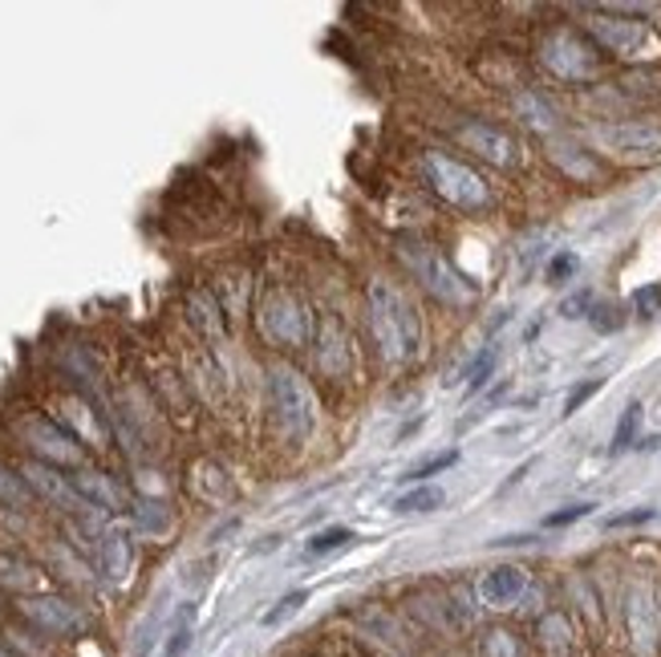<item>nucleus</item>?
<instances>
[{"label": "nucleus", "mask_w": 661, "mask_h": 657, "mask_svg": "<svg viewBox=\"0 0 661 657\" xmlns=\"http://www.w3.org/2000/svg\"><path fill=\"white\" fill-rule=\"evenodd\" d=\"M370 321H374V342L382 358L386 361L414 358L422 325H418V313L410 309V300L398 288L389 285L370 288Z\"/></svg>", "instance_id": "obj_1"}, {"label": "nucleus", "mask_w": 661, "mask_h": 657, "mask_svg": "<svg viewBox=\"0 0 661 657\" xmlns=\"http://www.w3.org/2000/svg\"><path fill=\"white\" fill-rule=\"evenodd\" d=\"M422 179L431 183V191L438 195L443 203L459 207V212H488L491 207V187L488 179L459 163V158L443 155V151H426L422 155Z\"/></svg>", "instance_id": "obj_2"}, {"label": "nucleus", "mask_w": 661, "mask_h": 657, "mask_svg": "<svg viewBox=\"0 0 661 657\" xmlns=\"http://www.w3.org/2000/svg\"><path fill=\"white\" fill-rule=\"evenodd\" d=\"M398 256H402V264L410 268V276H414L418 285L426 288L434 300H443V304H450V309H462V304H471L474 300L471 280L450 268V264L443 260V252H434L431 243L406 240V243H398Z\"/></svg>", "instance_id": "obj_3"}, {"label": "nucleus", "mask_w": 661, "mask_h": 657, "mask_svg": "<svg viewBox=\"0 0 661 657\" xmlns=\"http://www.w3.org/2000/svg\"><path fill=\"white\" fill-rule=\"evenodd\" d=\"M268 402H273V418L276 427L285 430L288 439H309L316 422L313 410V390L292 366H273L268 370Z\"/></svg>", "instance_id": "obj_4"}, {"label": "nucleus", "mask_w": 661, "mask_h": 657, "mask_svg": "<svg viewBox=\"0 0 661 657\" xmlns=\"http://www.w3.org/2000/svg\"><path fill=\"white\" fill-rule=\"evenodd\" d=\"M540 61L548 65V73H552V77H561V82H568V86L597 77V73H601V65H604L601 45L589 41L585 33H576V29L548 33L544 45H540Z\"/></svg>", "instance_id": "obj_5"}, {"label": "nucleus", "mask_w": 661, "mask_h": 657, "mask_svg": "<svg viewBox=\"0 0 661 657\" xmlns=\"http://www.w3.org/2000/svg\"><path fill=\"white\" fill-rule=\"evenodd\" d=\"M21 617L37 625L41 633H53V637H73L86 629V613L65 597H53V593H37V597H21Z\"/></svg>", "instance_id": "obj_6"}, {"label": "nucleus", "mask_w": 661, "mask_h": 657, "mask_svg": "<svg viewBox=\"0 0 661 657\" xmlns=\"http://www.w3.org/2000/svg\"><path fill=\"white\" fill-rule=\"evenodd\" d=\"M601 146L629 163H653L661 158V127L658 122H617V127H597Z\"/></svg>", "instance_id": "obj_7"}, {"label": "nucleus", "mask_w": 661, "mask_h": 657, "mask_svg": "<svg viewBox=\"0 0 661 657\" xmlns=\"http://www.w3.org/2000/svg\"><path fill=\"white\" fill-rule=\"evenodd\" d=\"M260 329L276 345H301L309 337V313L288 292H273L260 309Z\"/></svg>", "instance_id": "obj_8"}, {"label": "nucleus", "mask_w": 661, "mask_h": 657, "mask_svg": "<svg viewBox=\"0 0 661 657\" xmlns=\"http://www.w3.org/2000/svg\"><path fill=\"white\" fill-rule=\"evenodd\" d=\"M21 430H25V443L33 446L37 463H49V467H77V463H82V446H77V439H70V434L61 427H53V422L29 418Z\"/></svg>", "instance_id": "obj_9"}, {"label": "nucleus", "mask_w": 661, "mask_h": 657, "mask_svg": "<svg viewBox=\"0 0 661 657\" xmlns=\"http://www.w3.org/2000/svg\"><path fill=\"white\" fill-rule=\"evenodd\" d=\"M625 625H629V642L637 649V657H653L661 645V613L649 588H633L625 600Z\"/></svg>", "instance_id": "obj_10"}, {"label": "nucleus", "mask_w": 661, "mask_h": 657, "mask_svg": "<svg viewBox=\"0 0 661 657\" xmlns=\"http://www.w3.org/2000/svg\"><path fill=\"white\" fill-rule=\"evenodd\" d=\"M589 29L601 49H613L621 58H637V53H646V49L658 45L649 25H641V21H621V16L613 21V16H604V21H592Z\"/></svg>", "instance_id": "obj_11"}, {"label": "nucleus", "mask_w": 661, "mask_h": 657, "mask_svg": "<svg viewBox=\"0 0 661 657\" xmlns=\"http://www.w3.org/2000/svg\"><path fill=\"white\" fill-rule=\"evenodd\" d=\"M459 139L471 146L479 158H488L491 167H516L519 163V143L507 134L504 127H491V122H471L459 130Z\"/></svg>", "instance_id": "obj_12"}, {"label": "nucleus", "mask_w": 661, "mask_h": 657, "mask_svg": "<svg viewBox=\"0 0 661 657\" xmlns=\"http://www.w3.org/2000/svg\"><path fill=\"white\" fill-rule=\"evenodd\" d=\"M25 483H29L37 495H45L49 503L65 507V512H77V507H82L77 491H73V483L58 471V467H49V463H37V458H33L29 467H25Z\"/></svg>", "instance_id": "obj_13"}, {"label": "nucleus", "mask_w": 661, "mask_h": 657, "mask_svg": "<svg viewBox=\"0 0 661 657\" xmlns=\"http://www.w3.org/2000/svg\"><path fill=\"white\" fill-rule=\"evenodd\" d=\"M528 593V572L516 569V564H504V569H491L483 576V585H479V597L488 600V605H516L519 597Z\"/></svg>", "instance_id": "obj_14"}, {"label": "nucleus", "mask_w": 661, "mask_h": 657, "mask_svg": "<svg viewBox=\"0 0 661 657\" xmlns=\"http://www.w3.org/2000/svg\"><path fill=\"white\" fill-rule=\"evenodd\" d=\"M70 483H73V491H77V500L82 503H94V507H118V503H122V491H118V483L110 479V475L82 467V471L70 475Z\"/></svg>", "instance_id": "obj_15"}, {"label": "nucleus", "mask_w": 661, "mask_h": 657, "mask_svg": "<svg viewBox=\"0 0 661 657\" xmlns=\"http://www.w3.org/2000/svg\"><path fill=\"white\" fill-rule=\"evenodd\" d=\"M548 155L556 158V167H561L564 175H573V179H597V175H601V163H597L585 146L552 143L548 146Z\"/></svg>", "instance_id": "obj_16"}, {"label": "nucleus", "mask_w": 661, "mask_h": 657, "mask_svg": "<svg viewBox=\"0 0 661 657\" xmlns=\"http://www.w3.org/2000/svg\"><path fill=\"white\" fill-rule=\"evenodd\" d=\"M540 645H544L548 657H568L573 654V625L564 613H548L540 621Z\"/></svg>", "instance_id": "obj_17"}, {"label": "nucleus", "mask_w": 661, "mask_h": 657, "mask_svg": "<svg viewBox=\"0 0 661 657\" xmlns=\"http://www.w3.org/2000/svg\"><path fill=\"white\" fill-rule=\"evenodd\" d=\"M316 358H321V370L333 373V378H341V373H346V337H341V325L325 329Z\"/></svg>", "instance_id": "obj_18"}, {"label": "nucleus", "mask_w": 661, "mask_h": 657, "mask_svg": "<svg viewBox=\"0 0 661 657\" xmlns=\"http://www.w3.org/2000/svg\"><path fill=\"white\" fill-rule=\"evenodd\" d=\"M443 503H446L443 487H414V491L398 495V500L389 503V507H394V512H414V515H422V512H438Z\"/></svg>", "instance_id": "obj_19"}, {"label": "nucleus", "mask_w": 661, "mask_h": 657, "mask_svg": "<svg viewBox=\"0 0 661 657\" xmlns=\"http://www.w3.org/2000/svg\"><path fill=\"white\" fill-rule=\"evenodd\" d=\"M37 585V572L25 564V560L0 552V588H13V593H29Z\"/></svg>", "instance_id": "obj_20"}, {"label": "nucleus", "mask_w": 661, "mask_h": 657, "mask_svg": "<svg viewBox=\"0 0 661 657\" xmlns=\"http://www.w3.org/2000/svg\"><path fill=\"white\" fill-rule=\"evenodd\" d=\"M130 564V543L122 531H106L101 536V569L110 572V576H122Z\"/></svg>", "instance_id": "obj_21"}, {"label": "nucleus", "mask_w": 661, "mask_h": 657, "mask_svg": "<svg viewBox=\"0 0 661 657\" xmlns=\"http://www.w3.org/2000/svg\"><path fill=\"white\" fill-rule=\"evenodd\" d=\"M479 654L483 657H524V645L512 629H488L483 642H479Z\"/></svg>", "instance_id": "obj_22"}, {"label": "nucleus", "mask_w": 661, "mask_h": 657, "mask_svg": "<svg viewBox=\"0 0 661 657\" xmlns=\"http://www.w3.org/2000/svg\"><path fill=\"white\" fill-rule=\"evenodd\" d=\"M191 637H195V609L188 605V609L179 613V621H175L171 637H167V645H163L158 657H183L191 649Z\"/></svg>", "instance_id": "obj_23"}, {"label": "nucleus", "mask_w": 661, "mask_h": 657, "mask_svg": "<svg viewBox=\"0 0 661 657\" xmlns=\"http://www.w3.org/2000/svg\"><path fill=\"white\" fill-rule=\"evenodd\" d=\"M191 321H195V325L203 329V333H224V325H219V304L212 297H207V292H191Z\"/></svg>", "instance_id": "obj_24"}, {"label": "nucleus", "mask_w": 661, "mask_h": 657, "mask_svg": "<svg viewBox=\"0 0 661 657\" xmlns=\"http://www.w3.org/2000/svg\"><path fill=\"white\" fill-rule=\"evenodd\" d=\"M589 321L597 333H617V329L625 325V304H617V300H597L589 309Z\"/></svg>", "instance_id": "obj_25"}, {"label": "nucleus", "mask_w": 661, "mask_h": 657, "mask_svg": "<svg viewBox=\"0 0 661 657\" xmlns=\"http://www.w3.org/2000/svg\"><path fill=\"white\" fill-rule=\"evenodd\" d=\"M29 500H33V487L25 483L16 471L0 467V503H9V507H25Z\"/></svg>", "instance_id": "obj_26"}, {"label": "nucleus", "mask_w": 661, "mask_h": 657, "mask_svg": "<svg viewBox=\"0 0 661 657\" xmlns=\"http://www.w3.org/2000/svg\"><path fill=\"white\" fill-rule=\"evenodd\" d=\"M637 422H641V402H629V406H625V415H621V422H617V434H613V446H609V455H621V451H629L633 434H637Z\"/></svg>", "instance_id": "obj_27"}, {"label": "nucleus", "mask_w": 661, "mask_h": 657, "mask_svg": "<svg viewBox=\"0 0 661 657\" xmlns=\"http://www.w3.org/2000/svg\"><path fill=\"white\" fill-rule=\"evenodd\" d=\"M495 361H500V349H495V345H488V349L471 361V370H467V394H474V390L488 386L491 373H495Z\"/></svg>", "instance_id": "obj_28"}, {"label": "nucleus", "mask_w": 661, "mask_h": 657, "mask_svg": "<svg viewBox=\"0 0 661 657\" xmlns=\"http://www.w3.org/2000/svg\"><path fill=\"white\" fill-rule=\"evenodd\" d=\"M516 110L528 127H552V106H548L540 94H519L516 98Z\"/></svg>", "instance_id": "obj_29"}, {"label": "nucleus", "mask_w": 661, "mask_h": 657, "mask_svg": "<svg viewBox=\"0 0 661 657\" xmlns=\"http://www.w3.org/2000/svg\"><path fill=\"white\" fill-rule=\"evenodd\" d=\"M349 540H353V531L349 528H325L321 536H313V540L304 543V552H309V557H325L333 548H346Z\"/></svg>", "instance_id": "obj_30"}, {"label": "nucleus", "mask_w": 661, "mask_h": 657, "mask_svg": "<svg viewBox=\"0 0 661 657\" xmlns=\"http://www.w3.org/2000/svg\"><path fill=\"white\" fill-rule=\"evenodd\" d=\"M459 463V451H443V455H434V458H426L418 471H410V475H402V483H410V479H434L438 471H446V467H455Z\"/></svg>", "instance_id": "obj_31"}, {"label": "nucleus", "mask_w": 661, "mask_h": 657, "mask_svg": "<svg viewBox=\"0 0 661 657\" xmlns=\"http://www.w3.org/2000/svg\"><path fill=\"white\" fill-rule=\"evenodd\" d=\"M301 605H304V593H301V588H297V593H288V597L280 600V605H273V609L264 613V625H280V621H285V617L297 613Z\"/></svg>", "instance_id": "obj_32"}, {"label": "nucleus", "mask_w": 661, "mask_h": 657, "mask_svg": "<svg viewBox=\"0 0 661 657\" xmlns=\"http://www.w3.org/2000/svg\"><path fill=\"white\" fill-rule=\"evenodd\" d=\"M601 386H604L601 378H592V382H580V386H576L573 394H568V402H564V418H573L576 410H580V406H585V402H589Z\"/></svg>", "instance_id": "obj_33"}, {"label": "nucleus", "mask_w": 661, "mask_h": 657, "mask_svg": "<svg viewBox=\"0 0 661 657\" xmlns=\"http://www.w3.org/2000/svg\"><path fill=\"white\" fill-rule=\"evenodd\" d=\"M576 264H580V260H576L573 252H561V256H552V260H548V280H552V285H564V280H568V276L576 272Z\"/></svg>", "instance_id": "obj_34"}, {"label": "nucleus", "mask_w": 661, "mask_h": 657, "mask_svg": "<svg viewBox=\"0 0 661 657\" xmlns=\"http://www.w3.org/2000/svg\"><path fill=\"white\" fill-rule=\"evenodd\" d=\"M633 304L641 309V316H658L661 313V285H646L633 292Z\"/></svg>", "instance_id": "obj_35"}, {"label": "nucleus", "mask_w": 661, "mask_h": 657, "mask_svg": "<svg viewBox=\"0 0 661 657\" xmlns=\"http://www.w3.org/2000/svg\"><path fill=\"white\" fill-rule=\"evenodd\" d=\"M592 503H576V507H564V512H552L544 519L548 528H564V524H573V519H580V515H589Z\"/></svg>", "instance_id": "obj_36"}, {"label": "nucleus", "mask_w": 661, "mask_h": 657, "mask_svg": "<svg viewBox=\"0 0 661 657\" xmlns=\"http://www.w3.org/2000/svg\"><path fill=\"white\" fill-rule=\"evenodd\" d=\"M649 519H653V512H649V507H641V512L609 515V519H604V524H609V528H633V524H649Z\"/></svg>", "instance_id": "obj_37"}, {"label": "nucleus", "mask_w": 661, "mask_h": 657, "mask_svg": "<svg viewBox=\"0 0 661 657\" xmlns=\"http://www.w3.org/2000/svg\"><path fill=\"white\" fill-rule=\"evenodd\" d=\"M589 304H592L589 292H576V297H568V300L561 304V313H564V316H585V313H589Z\"/></svg>", "instance_id": "obj_38"}]
</instances>
